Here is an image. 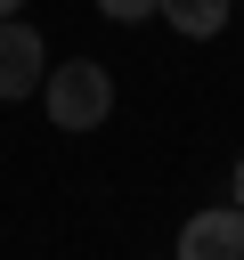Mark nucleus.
I'll return each mask as SVG.
<instances>
[{
    "label": "nucleus",
    "mask_w": 244,
    "mask_h": 260,
    "mask_svg": "<svg viewBox=\"0 0 244 260\" xmlns=\"http://www.w3.org/2000/svg\"><path fill=\"white\" fill-rule=\"evenodd\" d=\"M41 98H49V122L57 130H98L114 114V73L98 57H73V65H49L41 73Z\"/></svg>",
    "instance_id": "1"
},
{
    "label": "nucleus",
    "mask_w": 244,
    "mask_h": 260,
    "mask_svg": "<svg viewBox=\"0 0 244 260\" xmlns=\"http://www.w3.org/2000/svg\"><path fill=\"white\" fill-rule=\"evenodd\" d=\"M41 73H49L41 32H33L24 16H0V98H33V89H41Z\"/></svg>",
    "instance_id": "2"
},
{
    "label": "nucleus",
    "mask_w": 244,
    "mask_h": 260,
    "mask_svg": "<svg viewBox=\"0 0 244 260\" xmlns=\"http://www.w3.org/2000/svg\"><path fill=\"white\" fill-rule=\"evenodd\" d=\"M179 260H244V203L195 211V219L179 228Z\"/></svg>",
    "instance_id": "3"
},
{
    "label": "nucleus",
    "mask_w": 244,
    "mask_h": 260,
    "mask_svg": "<svg viewBox=\"0 0 244 260\" xmlns=\"http://www.w3.org/2000/svg\"><path fill=\"white\" fill-rule=\"evenodd\" d=\"M163 16H171L187 41H211V32L236 16V0H163Z\"/></svg>",
    "instance_id": "4"
},
{
    "label": "nucleus",
    "mask_w": 244,
    "mask_h": 260,
    "mask_svg": "<svg viewBox=\"0 0 244 260\" xmlns=\"http://www.w3.org/2000/svg\"><path fill=\"white\" fill-rule=\"evenodd\" d=\"M98 8H106V16H114V24H138V16H155V8H163V0H98Z\"/></svg>",
    "instance_id": "5"
},
{
    "label": "nucleus",
    "mask_w": 244,
    "mask_h": 260,
    "mask_svg": "<svg viewBox=\"0 0 244 260\" xmlns=\"http://www.w3.org/2000/svg\"><path fill=\"white\" fill-rule=\"evenodd\" d=\"M236 203H244V162H236Z\"/></svg>",
    "instance_id": "6"
},
{
    "label": "nucleus",
    "mask_w": 244,
    "mask_h": 260,
    "mask_svg": "<svg viewBox=\"0 0 244 260\" xmlns=\"http://www.w3.org/2000/svg\"><path fill=\"white\" fill-rule=\"evenodd\" d=\"M16 8H24V0H0V16H16Z\"/></svg>",
    "instance_id": "7"
},
{
    "label": "nucleus",
    "mask_w": 244,
    "mask_h": 260,
    "mask_svg": "<svg viewBox=\"0 0 244 260\" xmlns=\"http://www.w3.org/2000/svg\"><path fill=\"white\" fill-rule=\"evenodd\" d=\"M236 16H244V8H236Z\"/></svg>",
    "instance_id": "8"
}]
</instances>
